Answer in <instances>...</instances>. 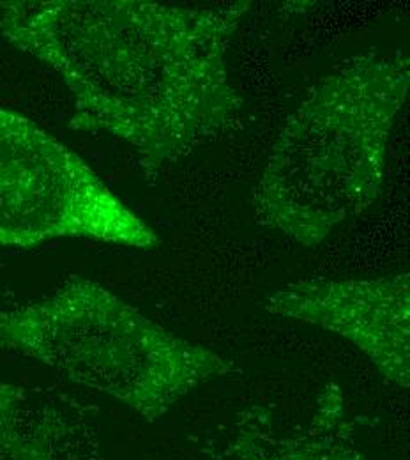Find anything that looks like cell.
Instances as JSON below:
<instances>
[{
  "label": "cell",
  "mask_w": 410,
  "mask_h": 460,
  "mask_svg": "<svg viewBox=\"0 0 410 460\" xmlns=\"http://www.w3.org/2000/svg\"><path fill=\"white\" fill-rule=\"evenodd\" d=\"M249 7L13 0L0 4V32L59 73L71 128L116 137L156 173L237 119L227 54Z\"/></svg>",
  "instance_id": "1"
},
{
  "label": "cell",
  "mask_w": 410,
  "mask_h": 460,
  "mask_svg": "<svg viewBox=\"0 0 410 460\" xmlns=\"http://www.w3.org/2000/svg\"><path fill=\"white\" fill-rule=\"evenodd\" d=\"M266 308L345 339L384 379L409 390V273L366 280H301L273 292Z\"/></svg>",
  "instance_id": "5"
},
{
  "label": "cell",
  "mask_w": 410,
  "mask_h": 460,
  "mask_svg": "<svg viewBox=\"0 0 410 460\" xmlns=\"http://www.w3.org/2000/svg\"><path fill=\"white\" fill-rule=\"evenodd\" d=\"M0 349L32 358L147 421L234 372L218 352L177 337L112 290L78 277L39 301L2 310Z\"/></svg>",
  "instance_id": "3"
},
{
  "label": "cell",
  "mask_w": 410,
  "mask_h": 460,
  "mask_svg": "<svg viewBox=\"0 0 410 460\" xmlns=\"http://www.w3.org/2000/svg\"><path fill=\"white\" fill-rule=\"evenodd\" d=\"M87 447L62 409L0 383V460H87Z\"/></svg>",
  "instance_id": "6"
},
{
  "label": "cell",
  "mask_w": 410,
  "mask_h": 460,
  "mask_svg": "<svg viewBox=\"0 0 410 460\" xmlns=\"http://www.w3.org/2000/svg\"><path fill=\"white\" fill-rule=\"evenodd\" d=\"M60 237L160 244L78 155L31 119L0 109V244L31 248Z\"/></svg>",
  "instance_id": "4"
},
{
  "label": "cell",
  "mask_w": 410,
  "mask_h": 460,
  "mask_svg": "<svg viewBox=\"0 0 410 460\" xmlns=\"http://www.w3.org/2000/svg\"><path fill=\"white\" fill-rule=\"evenodd\" d=\"M322 454V447L320 445H310V447H301V448H293L289 452H282V454H275L269 457H262L258 460H320Z\"/></svg>",
  "instance_id": "7"
},
{
  "label": "cell",
  "mask_w": 410,
  "mask_h": 460,
  "mask_svg": "<svg viewBox=\"0 0 410 460\" xmlns=\"http://www.w3.org/2000/svg\"><path fill=\"white\" fill-rule=\"evenodd\" d=\"M410 85L402 52L366 54L324 76L285 120L255 191L258 220L313 248L380 197L389 138Z\"/></svg>",
  "instance_id": "2"
},
{
  "label": "cell",
  "mask_w": 410,
  "mask_h": 460,
  "mask_svg": "<svg viewBox=\"0 0 410 460\" xmlns=\"http://www.w3.org/2000/svg\"><path fill=\"white\" fill-rule=\"evenodd\" d=\"M320 460H362L357 454L344 447H322Z\"/></svg>",
  "instance_id": "8"
}]
</instances>
